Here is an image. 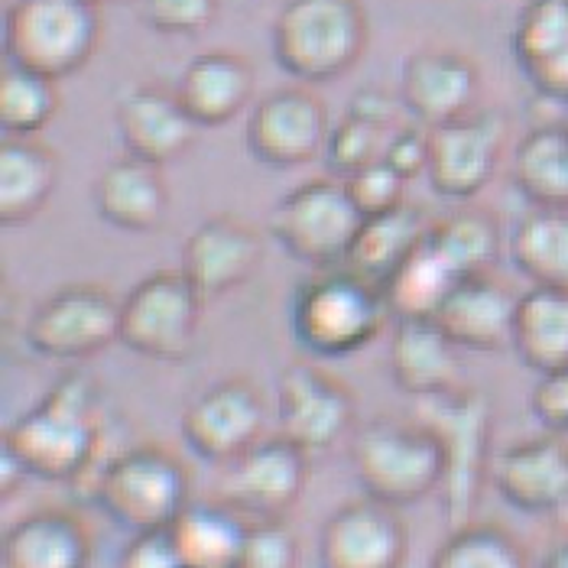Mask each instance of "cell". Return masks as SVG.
Returning a JSON list of instances; mask_svg holds the SVG:
<instances>
[{"mask_svg": "<svg viewBox=\"0 0 568 568\" xmlns=\"http://www.w3.org/2000/svg\"><path fill=\"white\" fill-rule=\"evenodd\" d=\"M104 436L101 387L88 374H62L7 429L3 445L30 478L69 484L85 478Z\"/></svg>", "mask_w": 568, "mask_h": 568, "instance_id": "6da1fadb", "label": "cell"}, {"mask_svg": "<svg viewBox=\"0 0 568 568\" xmlns=\"http://www.w3.org/2000/svg\"><path fill=\"white\" fill-rule=\"evenodd\" d=\"M390 315L387 296L348 266L318 270L296 286L290 325L296 342L315 357H348L384 332Z\"/></svg>", "mask_w": 568, "mask_h": 568, "instance_id": "7a4b0ae2", "label": "cell"}, {"mask_svg": "<svg viewBox=\"0 0 568 568\" xmlns=\"http://www.w3.org/2000/svg\"><path fill=\"white\" fill-rule=\"evenodd\" d=\"M348 458L364 497L396 510L426 500L445 481V448L419 419L377 416L364 423L354 429Z\"/></svg>", "mask_w": 568, "mask_h": 568, "instance_id": "3957f363", "label": "cell"}, {"mask_svg": "<svg viewBox=\"0 0 568 568\" xmlns=\"http://www.w3.org/2000/svg\"><path fill=\"white\" fill-rule=\"evenodd\" d=\"M270 43L276 65L296 82H335L367 49V13L361 0H286Z\"/></svg>", "mask_w": 568, "mask_h": 568, "instance_id": "277c9868", "label": "cell"}, {"mask_svg": "<svg viewBox=\"0 0 568 568\" xmlns=\"http://www.w3.org/2000/svg\"><path fill=\"white\" fill-rule=\"evenodd\" d=\"M416 419L429 426L445 448V481L442 507L452 529L471 524V514L481 500L484 484L490 481V436H494V409L490 399L475 387H455L445 394L416 399Z\"/></svg>", "mask_w": 568, "mask_h": 568, "instance_id": "5b68a950", "label": "cell"}, {"mask_svg": "<svg viewBox=\"0 0 568 568\" xmlns=\"http://www.w3.org/2000/svg\"><path fill=\"white\" fill-rule=\"evenodd\" d=\"M91 497L128 532L170 529L192 504V475L166 445L143 442L101 465Z\"/></svg>", "mask_w": 568, "mask_h": 568, "instance_id": "8992f818", "label": "cell"}, {"mask_svg": "<svg viewBox=\"0 0 568 568\" xmlns=\"http://www.w3.org/2000/svg\"><path fill=\"white\" fill-rule=\"evenodd\" d=\"M98 40L101 17L88 0H13L3 17L7 62L52 82L75 75Z\"/></svg>", "mask_w": 568, "mask_h": 568, "instance_id": "52a82bcc", "label": "cell"}, {"mask_svg": "<svg viewBox=\"0 0 568 568\" xmlns=\"http://www.w3.org/2000/svg\"><path fill=\"white\" fill-rule=\"evenodd\" d=\"M361 221L345 179L315 175L276 202L270 215V237L293 261L306 263L315 273L338 270L348 263Z\"/></svg>", "mask_w": 568, "mask_h": 568, "instance_id": "ba28073f", "label": "cell"}, {"mask_svg": "<svg viewBox=\"0 0 568 568\" xmlns=\"http://www.w3.org/2000/svg\"><path fill=\"white\" fill-rule=\"evenodd\" d=\"M205 300L182 270H153L136 280L121 300V345L150 361H185L199 328Z\"/></svg>", "mask_w": 568, "mask_h": 568, "instance_id": "9c48e42d", "label": "cell"}, {"mask_svg": "<svg viewBox=\"0 0 568 568\" xmlns=\"http://www.w3.org/2000/svg\"><path fill=\"white\" fill-rule=\"evenodd\" d=\"M23 338L49 361H88L121 345V300L101 283L59 286L33 308Z\"/></svg>", "mask_w": 568, "mask_h": 568, "instance_id": "30bf717a", "label": "cell"}, {"mask_svg": "<svg viewBox=\"0 0 568 568\" xmlns=\"http://www.w3.org/2000/svg\"><path fill=\"white\" fill-rule=\"evenodd\" d=\"M308 484V452L286 436H263L241 458L224 465L219 497L244 520H283L303 497Z\"/></svg>", "mask_w": 568, "mask_h": 568, "instance_id": "8fae6325", "label": "cell"}, {"mask_svg": "<svg viewBox=\"0 0 568 568\" xmlns=\"http://www.w3.org/2000/svg\"><path fill=\"white\" fill-rule=\"evenodd\" d=\"M328 111L308 85H286L263 94L247 118V153L270 170H296L318 160L328 146Z\"/></svg>", "mask_w": 568, "mask_h": 568, "instance_id": "7c38bea8", "label": "cell"}, {"mask_svg": "<svg viewBox=\"0 0 568 568\" xmlns=\"http://www.w3.org/2000/svg\"><path fill=\"white\" fill-rule=\"evenodd\" d=\"M276 416L280 436L315 455L354 433L357 399L348 384L332 371L293 361L276 381Z\"/></svg>", "mask_w": 568, "mask_h": 568, "instance_id": "4fadbf2b", "label": "cell"}, {"mask_svg": "<svg viewBox=\"0 0 568 568\" xmlns=\"http://www.w3.org/2000/svg\"><path fill=\"white\" fill-rule=\"evenodd\" d=\"M266 429V403L247 377H224L195 396L179 419L182 442L209 465H231Z\"/></svg>", "mask_w": 568, "mask_h": 568, "instance_id": "5bb4252c", "label": "cell"}, {"mask_svg": "<svg viewBox=\"0 0 568 568\" xmlns=\"http://www.w3.org/2000/svg\"><path fill=\"white\" fill-rule=\"evenodd\" d=\"M507 143L504 118L494 111H471L452 124L429 131V185L448 202L481 195L494 179Z\"/></svg>", "mask_w": 568, "mask_h": 568, "instance_id": "9a60e30c", "label": "cell"}, {"mask_svg": "<svg viewBox=\"0 0 568 568\" xmlns=\"http://www.w3.org/2000/svg\"><path fill=\"white\" fill-rule=\"evenodd\" d=\"M406 524L399 510L374 497H354L318 529V568H403Z\"/></svg>", "mask_w": 568, "mask_h": 568, "instance_id": "2e32d148", "label": "cell"}, {"mask_svg": "<svg viewBox=\"0 0 568 568\" xmlns=\"http://www.w3.org/2000/svg\"><path fill=\"white\" fill-rule=\"evenodd\" d=\"M490 487L526 517L568 510V438L542 433L510 442L494 455Z\"/></svg>", "mask_w": 568, "mask_h": 568, "instance_id": "e0dca14e", "label": "cell"}, {"mask_svg": "<svg viewBox=\"0 0 568 568\" xmlns=\"http://www.w3.org/2000/svg\"><path fill=\"white\" fill-rule=\"evenodd\" d=\"M478 65L462 49L429 45L403 59L399 69V104L423 128H442L465 114L478 98Z\"/></svg>", "mask_w": 568, "mask_h": 568, "instance_id": "ac0fdd59", "label": "cell"}, {"mask_svg": "<svg viewBox=\"0 0 568 568\" xmlns=\"http://www.w3.org/2000/svg\"><path fill=\"white\" fill-rule=\"evenodd\" d=\"M263 263V237L237 215H219L202 221L185 247L179 270L192 283V290L212 303L234 290H241Z\"/></svg>", "mask_w": 568, "mask_h": 568, "instance_id": "d6986e66", "label": "cell"}, {"mask_svg": "<svg viewBox=\"0 0 568 568\" xmlns=\"http://www.w3.org/2000/svg\"><path fill=\"white\" fill-rule=\"evenodd\" d=\"M114 128L128 156L163 166L179 160L195 143V121L185 114L175 91L140 85L128 91L114 108Z\"/></svg>", "mask_w": 568, "mask_h": 568, "instance_id": "ffe728a7", "label": "cell"}, {"mask_svg": "<svg viewBox=\"0 0 568 568\" xmlns=\"http://www.w3.org/2000/svg\"><path fill=\"white\" fill-rule=\"evenodd\" d=\"M520 296L494 273L465 276L445 308L438 312V328L458 351H507L514 345V318Z\"/></svg>", "mask_w": 568, "mask_h": 568, "instance_id": "44dd1931", "label": "cell"}, {"mask_svg": "<svg viewBox=\"0 0 568 568\" xmlns=\"http://www.w3.org/2000/svg\"><path fill=\"white\" fill-rule=\"evenodd\" d=\"M94 539L88 524L65 507H40L7 526L0 568H91Z\"/></svg>", "mask_w": 568, "mask_h": 568, "instance_id": "7402d4cb", "label": "cell"}, {"mask_svg": "<svg viewBox=\"0 0 568 568\" xmlns=\"http://www.w3.org/2000/svg\"><path fill=\"white\" fill-rule=\"evenodd\" d=\"M254 65L231 49L195 55L175 82V98L195 128H221L237 118L254 98Z\"/></svg>", "mask_w": 568, "mask_h": 568, "instance_id": "603a6c76", "label": "cell"}, {"mask_svg": "<svg viewBox=\"0 0 568 568\" xmlns=\"http://www.w3.org/2000/svg\"><path fill=\"white\" fill-rule=\"evenodd\" d=\"M510 45L529 85L568 104V0H529Z\"/></svg>", "mask_w": 568, "mask_h": 568, "instance_id": "cb8c5ba5", "label": "cell"}, {"mask_svg": "<svg viewBox=\"0 0 568 568\" xmlns=\"http://www.w3.org/2000/svg\"><path fill=\"white\" fill-rule=\"evenodd\" d=\"M91 199L98 219L131 234L156 231L170 209V189L160 166L133 156L108 163L94 179Z\"/></svg>", "mask_w": 568, "mask_h": 568, "instance_id": "d4e9b609", "label": "cell"}, {"mask_svg": "<svg viewBox=\"0 0 568 568\" xmlns=\"http://www.w3.org/2000/svg\"><path fill=\"white\" fill-rule=\"evenodd\" d=\"M387 357L394 384L413 396V403L462 387L458 348L438 328V322H394Z\"/></svg>", "mask_w": 568, "mask_h": 568, "instance_id": "484cf974", "label": "cell"}, {"mask_svg": "<svg viewBox=\"0 0 568 568\" xmlns=\"http://www.w3.org/2000/svg\"><path fill=\"white\" fill-rule=\"evenodd\" d=\"M59 185V156L33 136H3L0 143V221L30 224Z\"/></svg>", "mask_w": 568, "mask_h": 568, "instance_id": "4316f807", "label": "cell"}, {"mask_svg": "<svg viewBox=\"0 0 568 568\" xmlns=\"http://www.w3.org/2000/svg\"><path fill=\"white\" fill-rule=\"evenodd\" d=\"M429 227H433V221L426 219V212L413 202H406L403 209L387 212V215L364 219L345 266L384 290L387 280L429 237Z\"/></svg>", "mask_w": 568, "mask_h": 568, "instance_id": "83f0119b", "label": "cell"}, {"mask_svg": "<svg viewBox=\"0 0 568 568\" xmlns=\"http://www.w3.org/2000/svg\"><path fill=\"white\" fill-rule=\"evenodd\" d=\"M247 526L237 510L221 504L219 497L192 500L170 526L179 559L185 568H237Z\"/></svg>", "mask_w": 568, "mask_h": 568, "instance_id": "f1b7e54d", "label": "cell"}, {"mask_svg": "<svg viewBox=\"0 0 568 568\" xmlns=\"http://www.w3.org/2000/svg\"><path fill=\"white\" fill-rule=\"evenodd\" d=\"M510 348L536 377L568 367V290L529 286L520 293Z\"/></svg>", "mask_w": 568, "mask_h": 568, "instance_id": "f546056e", "label": "cell"}, {"mask_svg": "<svg viewBox=\"0 0 568 568\" xmlns=\"http://www.w3.org/2000/svg\"><path fill=\"white\" fill-rule=\"evenodd\" d=\"M514 185L532 209H568V124L526 133L514 150Z\"/></svg>", "mask_w": 568, "mask_h": 568, "instance_id": "4dcf8cb0", "label": "cell"}, {"mask_svg": "<svg viewBox=\"0 0 568 568\" xmlns=\"http://www.w3.org/2000/svg\"><path fill=\"white\" fill-rule=\"evenodd\" d=\"M458 283L462 276L426 237L416 254L387 280L384 296L394 322H436Z\"/></svg>", "mask_w": 568, "mask_h": 568, "instance_id": "1f68e13d", "label": "cell"}, {"mask_svg": "<svg viewBox=\"0 0 568 568\" xmlns=\"http://www.w3.org/2000/svg\"><path fill=\"white\" fill-rule=\"evenodd\" d=\"M507 247L532 286L568 290V209H529L514 224Z\"/></svg>", "mask_w": 568, "mask_h": 568, "instance_id": "d6a6232c", "label": "cell"}, {"mask_svg": "<svg viewBox=\"0 0 568 568\" xmlns=\"http://www.w3.org/2000/svg\"><path fill=\"white\" fill-rule=\"evenodd\" d=\"M429 244L465 280V276L494 273V263H497L500 247H504V234H500L497 219H490L487 212L462 209L448 219L433 221Z\"/></svg>", "mask_w": 568, "mask_h": 568, "instance_id": "836d02e7", "label": "cell"}, {"mask_svg": "<svg viewBox=\"0 0 568 568\" xmlns=\"http://www.w3.org/2000/svg\"><path fill=\"white\" fill-rule=\"evenodd\" d=\"M426 568H529V556L507 526L471 520L445 536Z\"/></svg>", "mask_w": 568, "mask_h": 568, "instance_id": "e575fe53", "label": "cell"}, {"mask_svg": "<svg viewBox=\"0 0 568 568\" xmlns=\"http://www.w3.org/2000/svg\"><path fill=\"white\" fill-rule=\"evenodd\" d=\"M55 111H59L55 82L7 62V69L0 75V131L3 136H37L52 124Z\"/></svg>", "mask_w": 568, "mask_h": 568, "instance_id": "d590c367", "label": "cell"}, {"mask_svg": "<svg viewBox=\"0 0 568 568\" xmlns=\"http://www.w3.org/2000/svg\"><path fill=\"white\" fill-rule=\"evenodd\" d=\"M390 133L367 124V121H357L345 114L332 133H328V146H325V160L332 166V173L338 179H348L357 170L384 160V146H387Z\"/></svg>", "mask_w": 568, "mask_h": 568, "instance_id": "8d00e7d4", "label": "cell"}, {"mask_svg": "<svg viewBox=\"0 0 568 568\" xmlns=\"http://www.w3.org/2000/svg\"><path fill=\"white\" fill-rule=\"evenodd\" d=\"M354 209L361 212V219H377L406 205V179L390 170L384 160L357 170L345 179Z\"/></svg>", "mask_w": 568, "mask_h": 568, "instance_id": "74e56055", "label": "cell"}, {"mask_svg": "<svg viewBox=\"0 0 568 568\" xmlns=\"http://www.w3.org/2000/svg\"><path fill=\"white\" fill-rule=\"evenodd\" d=\"M237 568H300V539L283 520L247 526Z\"/></svg>", "mask_w": 568, "mask_h": 568, "instance_id": "f35d334b", "label": "cell"}, {"mask_svg": "<svg viewBox=\"0 0 568 568\" xmlns=\"http://www.w3.org/2000/svg\"><path fill=\"white\" fill-rule=\"evenodd\" d=\"M219 17V0H143V20L163 37H195Z\"/></svg>", "mask_w": 568, "mask_h": 568, "instance_id": "ab89813d", "label": "cell"}, {"mask_svg": "<svg viewBox=\"0 0 568 568\" xmlns=\"http://www.w3.org/2000/svg\"><path fill=\"white\" fill-rule=\"evenodd\" d=\"M529 413L546 433L568 436V367L536 377V387L529 394Z\"/></svg>", "mask_w": 568, "mask_h": 568, "instance_id": "60d3db41", "label": "cell"}, {"mask_svg": "<svg viewBox=\"0 0 568 568\" xmlns=\"http://www.w3.org/2000/svg\"><path fill=\"white\" fill-rule=\"evenodd\" d=\"M114 568H185L179 559L170 529L131 532L128 546L121 549Z\"/></svg>", "mask_w": 568, "mask_h": 568, "instance_id": "b9f144b4", "label": "cell"}, {"mask_svg": "<svg viewBox=\"0 0 568 568\" xmlns=\"http://www.w3.org/2000/svg\"><path fill=\"white\" fill-rule=\"evenodd\" d=\"M384 163L403 175L406 182L429 170V128H396L384 146Z\"/></svg>", "mask_w": 568, "mask_h": 568, "instance_id": "7bdbcfd3", "label": "cell"}, {"mask_svg": "<svg viewBox=\"0 0 568 568\" xmlns=\"http://www.w3.org/2000/svg\"><path fill=\"white\" fill-rule=\"evenodd\" d=\"M345 114L357 118V121H367V124H374V128L390 133L396 121V101L387 91H381V88H361V91L351 94L348 111H345Z\"/></svg>", "mask_w": 568, "mask_h": 568, "instance_id": "ee69618b", "label": "cell"}, {"mask_svg": "<svg viewBox=\"0 0 568 568\" xmlns=\"http://www.w3.org/2000/svg\"><path fill=\"white\" fill-rule=\"evenodd\" d=\"M30 475H27V468L7 452V448H0V494L3 497H10L17 487H23V481H27Z\"/></svg>", "mask_w": 568, "mask_h": 568, "instance_id": "f6af8a7d", "label": "cell"}, {"mask_svg": "<svg viewBox=\"0 0 568 568\" xmlns=\"http://www.w3.org/2000/svg\"><path fill=\"white\" fill-rule=\"evenodd\" d=\"M539 568H568V539L556 542V546L542 556Z\"/></svg>", "mask_w": 568, "mask_h": 568, "instance_id": "bcb514c9", "label": "cell"}, {"mask_svg": "<svg viewBox=\"0 0 568 568\" xmlns=\"http://www.w3.org/2000/svg\"><path fill=\"white\" fill-rule=\"evenodd\" d=\"M91 7H101V3H111V0H88Z\"/></svg>", "mask_w": 568, "mask_h": 568, "instance_id": "7dc6e473", "label": "cell"}]
</instances>
